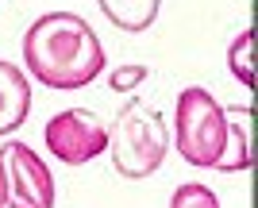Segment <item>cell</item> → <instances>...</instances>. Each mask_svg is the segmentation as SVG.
Masks as SVG:
<instances>
[{"mask_svg": "<svg viewBox=\"0 0 258 208\" xmlns=\"http://www.w3.org/2000/svg\"><path fill=\"white\" fill-rule=\"evenodd\" d=\"M0 162L8 174V208H54V177L50 166L20 139L0 147Z\"/></svg>", "mask_w": 258, "mask_h": 208, "instance_id": "obj_5", "label": "cell"}, {"mask_svg": "<svg viewBox=\"0 0 258 208\" xmlns=\"http://www.w3.org/2000/svg\"><path fill=\"white\" fill-rule=\"evenodd\" d=\"M23 62L46 89H81L104 70V46L89 20L74 12H46L23 35Z\"/></svg>", "mask_w": 258, "mask_h": 208, "instance_id": "obj_1", "label": "cell"}, {"mask_svg": "<svg viewBox=\"0 0 258 208\" xmlns=\"http://www.w3.org/2000/svg\"><path fill=\"white\" fill-rule=\"evenodd\" d=\"M147 74H151L147 66H119L116 74L108 77V85L119 93V89H131V85H139V81H147Z\"/></svg>", "mask_w": 258, "mask_h": 208, "instance_id": "obj_11", "label": "cell"}, {"mask_svg": "<svg viewBox=\"0 0 258 208\" xmlns=\"http://www.w3.org/2000/svg\"><path fill=\"white\" fill-rule=\"evenodd\" d=\"M97 4L108 16V23L119 31H147L162 8V0H97Z\"/></svg>", "mask_w": 258, "mask_h": 208, "instance_id": "obj_8", "label": "cell"}, {"mask_svg": "<svg viewBox=\"0 0 258 208\" xmlns=\"http://www.w3.org/2000/svg\"><path fill=\"white\" fill-rule=\"evenodd\" d=\"M227 139V108L201 85L181 89L177 112H173V147L189 166L212 170L224 154Z\"/></svg>", "mask_w": 258, "mask_h": 208, "instance_id": "obj_3", "label": "cell"}, {"mask_svg": "<svg viewBox=\"0 0 258 208\" xmlns=\"http://www.w3.org/2000/svg\"><path fill=\"white\" fill-rule=\"evenodd\" d=\"M254 50H258V31H254V27H247L243 35H235V43H231V50H227V66H231V74H235L247 89L258 85Z\"/></svg>", "mask_w": 258, "mask_h": 208, "instance_id": "obj_9", "label": "cell"}, {"mask_svg": "<svg viewBox=\"0 0 258 208\" xmlns=\"http://www.w3.org/2000/svg\"><path fill=\"white\" fill-rule=\"evenodd\" d=\"M254 162V108H227V139H224V154L212 170L220 174H239L250 170Z\"/></svg>", "mask_w": 258, "mask_h": 208, "instance_id": "obj_6", "label": "cell"}, {"mask_svg": "<svg viewBox=\"0 0 258 208\" xmlns=\"http://www.w3.org/2000/svg\"><path fill=\"white\" fill-rule=\"evenodd\" d=\"M31 112V81L20 66L0 62V135H12Z\"/></svg>", "mask_w": 258, "mask_h": 208, "instance_id": "obj_7", "label": "cell"}, {"mask_svg": "<svg viewBox=\"0 0 258 208\" xmlns=\"http://www.w3.org/2000/svg\"><path fill=\"white\" fill-rule=\"evenodd\" d=\"M0 208H8V174H4V162H0Z\"/></svg>", "mask_w": 258, "mask_h": 208, "instance_id": "obj_12", "label": "cell"}, {"mask_svg": "<svg viewBox=\"0 0 258 208\" xmlns=\"http://www.w3.org/2000/svg\"><path fill=\"white\" fill-rule=\"evenodd\" d=\"M166 151H170V127L162 112L143 100H127L108 127L112 166L123 177H151L154 170H162Z\"/></svg>", "mask_w": 258, "mask_h": 208, "instance_id": "obj_2", "label": "cell"}, {"mask_svg": "<svg viewBox=\"0 0 258 208\" xmlns=\"http://www.w3.org/2000/svg\"><path fill=\"white\" fill-rule=\"evenodd\" d=\"M170 208H220V197L201 181H185V185L173 189Z\"/></svg>", "mask_w": 258, "mask_h": 208, "instance_id": "obj_10", "label": "cell"}, {"mask_svg": "<svg viewBox=\"0 0 258 208\" xmlns=\"http://www.w3.org/2000/svg\"><path fill=\"white\" fill-rule=\"evenodd\" d=\"M46 151L62 166H85L108 151V127L85 108H66L46 120Z\"/></svg>", "mask_w": 258, "mask_h": 208, "instance_id": "obj_4", "label": "cell"}]
</instances>
